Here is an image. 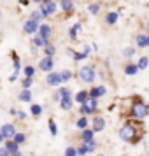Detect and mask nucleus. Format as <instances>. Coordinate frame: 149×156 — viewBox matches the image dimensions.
<instances>
[{
	"label": "nucleus",
	"mask_w": 149,
	"mask_h": 156,
	"mask_svg": "<svg viewBox=\"0 0 149 156\" xmlns=\"http://www.w3.org/2000/svg\"><path fill=\"white\" fill-rule=\"evenodd\" d=\"M140 137H142V130L135 125L133 121H126V123L119 128V139L121 140L130 142V144H137V142L140 140Z\"/></svg>",
	"instance_id": "1"
},
{
	"label": "nucleus",
	"mask_w": 149,
	"mask_h": 156,
	"mask_svg": "<svg viewBox=\"0 0 149 156\" xmlns=\"http://www.w3.org/2000/svg\"><path fill=\"white\" fill-rule=\"evenodd\" d=\"M147 114H149V105L142 100H135L130 107V118L133 121H142L144 118H147Z\"/></svg>",
	"instance_id": "2"
},
{
	"label": "nucleus",
	"mask_w": 149,
	"mask_h": 156,
	"mask_svg": "<svg viewBox=\"0 0 149 156\" xmlns=\"http://www.w3.org/2000/svg\"><path fill=\"white\" fill-rule=\"evenodd\" d=\"M79 79H81L83 83H86V84L95 83V79H97V70H95V67H91V65L81 67V69H79Z\"/></svg>",
	"instance_id": "3"
},
{
	"label": "nucleus",
	"mask_w": 149,
	"mask_h": 156,
	"mask_svg": "<svg viewBox=\"0 0 149 156\" xmlns=\"http://www.w3.org/2000/svg\"><path fill=\"white\" fill-rule=\"evenodd\" d=\"M56 9H58V5L55 0H44L42 4H41V7H39V11L42 12L44 18H49V16H53L56 12Z\"/></svg>",
	"instance_id": "4"
},
{
	"label": "nucleus",
	"mask_w": 149,
	"mask_h": 156,
	"mask_svg": "<svg viewBox=\"0 0 149 156\" xmlns=\"http://www.w3.org/2000/svg\"><path fill=\"white\" fill-rule=\"evenodd\" d=\"M16 133H18V130H16V126L12 123H5V125H2V128H0V135L5 140H12Z\"/></svg>",
	"instance_id": "5"
},
{
	"label": "nucleus",
	"mask_w": 149,
	"mask_h": 156,
	"mask_svg": "<svg viewBox=\"0 0 149 156\" xmlns=\"http://www.w3.org/2000/svg\"><path fill=\"white\" fill-rule=\"evenodd\" d=\"M46 84L53 86V88H58V86L62 84V76H60V72H49V74L46 76Z\"/></svg>",
	"instance_id": "6"
},
{
	"label": "nucleus",
	"mask_w": 149,
	"mask_h": 156,
	"mask_svg": "<svg viewBox=\"0 0 149 156\" xmlns=\"http://www.w3.org/2000/svg\"><path fill=\"white\" fill-rule=\"evenodd\" d=\"M53 67H55V60L53 58H49V56H42L41 58V62H39V69L42 72H53Z\"/></svg>",
	"instance_id": "7"
},
{
	"label": "nucleus",
	"mask_w": 149,
	"mask_h": 156,
	"mask_svg": "<svg viewBox=\"0 0 149 156\" xmlns=\"http://www.w3.org/2000/svg\"><path fill=\"white\" fill-rule=\"evenodd\" d=\"M23 32L27 34V35H32V34H35V32H39V23L34 21V20H27L25 21V25H23Z\"/></svg>",
	"instance_id": "8"
},
{
	"label": "nucleus",
	"mask_w": 149,
	"mask_h": 156,
	"mask_svg": "<svg viewBox=\"0 0 149 156\" xmlns=\"http://www.w3.org/2000/svg\"><path fill=\"white\" fill-rule=\"evenodd\" d=\"M104 128H105V119H104L102 116H95L93 121H91V130L97 133V132H102Z\"/></svg>",
	"instance_id": "9"
},
{
	"label": "nucleus",
	"mask_w": 149,
	"mask_h": 156,
	"mask_svg": "<svg viewBox=\"0 0 149 156\" xmlns=\"http://www.w3.org/2000/svg\"><path fill=\"white\" fill-rule=\"evenodd\" d=\"M88 93H90V97H91V98H97V100H98V98H102V97L107 93V88L100 84V86H95V88H91Z\"/></svg>",
	"instance_id": "10"
},
{
	"label": "nucleus",
	"mask_w": 149,
	"mask_h": 156,
	"mask_svg": "<svg viewBox=\"0 0 149 156\" xmlns=\"http://www.w3.org/2000/svg\"><path fill=\"white\" fill-rule=\"evenodd\" d=\"M39 37H42V39H49L51 37V27L48 23H41L39 25Z\"/></svg>",
	"instance_id": "11"
},
{
	"label": "nucleus",
	"mask_w": 149,
	"mask_h": 156,
	"mask_svg": "<svg viewBox=\"0 0 149 156\" xmlns=\"http://www.w3.org/2000/svg\"><path fill=\"white\" fill-rule=\"evenodd\" d=\"M32 46H34L35 49H39V48H41V49H44L46 46H49V39H42V37L37 35L35 39L32 41Z\"/></svg>",
	"instance_id": "12"
},
{
	"label": "nucleus",
	"mask_w": 149,
	"mask_h": 156,
	"mask_svg": "<svg viewBox=\"0 0 149 156\" xmlns=\"http://www.w3.org/2000/svg\"><path fill=\"white\" fill-rule=\"evenodd\" d=\"M95 139V132H93L91 128H86L81 132V142H90Z\"/></svg>",
	"instance_id": "13"
},
{
	"label": "nucleus",
	"mask_w": 149,
	"mask_h": 156,
	"mask_svg": "<svg viewBox=\"0 0 149 156\" xmlns=\"http://www.w3.org/2000/svg\"><path fill=\"white\" fill-rule=\"evenodd\" d=\"M90 53H91V48H90V46H84V49L81 51V53H76V55H74V62H81V60L88 58Z\"/></svg>",
	"instance_id": "14"
},
{
	"label": "nucleus",
	"mask_w": 149,
	"mask_h": 156,
	"mask_svg": "<svg viewBox=\"0 0 149 156\" xmlns=\"http://www.w3.org/2000/svg\"><path fill=\"white\" fill-rule=\"evenodd\" d=\"M4 147L9 151V154H14V153H20V146L16 144L14 140H5V144H4Z\"/></svg>",
	"instance_id": "15"
},
{
	"label": "nucleus",
	"mask_w": 149,
	"mask_h": 156,
	"mask_svg": "<svg viewBox=\"0 0 149 156\" xmlns=\"http://www.w3.org/2000/svg\"><path fill=\"white\" fill-rule=\"evenodd\" d=\"M18 98H20V102L30 104V102H32V91H30V90H21L20 95H18Z\"/></svg>",
	"instance_id": "16"
},
{
	"label": "nucleus",
	"mask_w": 149,
	"mask_h": 156,
	"mask_svg": "<svg viewBox=\"0 0 149 156\" xmlns=\"http://www.w3.org/2000/svg\"><path fill=\"white\" fill-rule=\"evenodd\" d=\"M88 98H90V93L86 91V90H81V91L76 93V102H77L79 105H81V104H84Z\"/></svg>",
	"instance_id": "17"
},
{
	"label": "nucleus",
	"mask_w": 149,
	"mask_h": 156,
	"mask_svg": "<svg viewBox=\"0 0 149 156\" xmlns=\"http://www.w3.org/2000/svg\"><path fill=\"white\" fill-rule=\"evenodd\" d=\"M60 7L65 12H72L74 11V0H60Z\"/></svg>",
	"instance_id": "18"
},
{
	"label": "nucleus",
	"mask_w": 149,
	"mask_h": 156,
	"mask_svg": "<svg viewBox=\"0 0 149 156\" xmlns=\"http://www.w3.org/2000/svg\"><path fill=\"white\" fill-rule=\"evenodd\" d=\"M88 125H90V119H88L86 116H81V118L76 121V126H77L81 132H83V130H86V128H88Z\"/></svg>",
	"instance_id": "19"
},
{
	"label": "nucleus",
	"mask_w": 149,
	"mask_h": 156,
	"mask_svg": "<svg viewBox=\"0 0 149 156\" xmlns=\"http://www.w3.org/2000/svg\"><path fill=\"white\" fill-rule=\"evenodd\" d=\"M79 111H81V114H83V116H90V114L95 112V109H93V107L90 105V104H86V102L79 105Z\"/></svg>",
	"instance_id": "20"
},
{
	"label": "nucleus",
	"mask_w": 149,
	"mask_h": 156,
	"mask_svg": "<svg viewBox=\"0 0 149 156\" xmlns=\"http://www.w3.org/2000/svg\"><path fill=\"white\" fill-rule=\"evenodd\" d=\"M60 107H62L63 111H72V107H74V104H72V97L60 100Z\"/></svg>",
	"instance_id": "21"
},
{
	"label": "nucleus",
	"mask_w": 149,
	"mask_h": 156,
	"mask_svg": "<svg viewBox=\"0 0 149 156\" xmlns=\"http://www.w3.org/2000/svg\"><path fill=\"white\" fill-rule=\"evenodd\" d=\"M30 114H32L34 118H39V116L42 114V105H39V104H32V105H30Z\"/></svg>",
	"instance_id": "22"
},
{
	"label": "nucleus",
	"mask_w": 149,
	"mask_h": 156,
	"mask_svg": "<svg viewBox=\"0 0 149 156\" xmlns=\"http://www.w3.org/2000/svg\"><path fill=\"white\" fill-rule=\"evenodd\" d=\"M79 30H81V25H79V23H76V25H72V27H70V30H69V35H70L72 41H76V39H77Z\"/></svg>",
	"instance_id": "23"
},
{
	"label": "nucleus",
	"mask_w": 149,
	"mask_h": 156,
	"mask_svg": "<svg viewBox=\"0 0 149 156\" xmlns=\"http://www.w3.org/2000/svg\"><path fill=\"white\" fill-rule=\"evenodd\" d=\"M118 18H119V12H107L105 23L107 25H114V23H118Z\"/></svg>",
	"instance_id": "24"
},
{
	"label": "nucleus",
	"mask_w": 149,
	"mask_h": 156,
	"mask_svg": "<svg viewBox=\"0 0 149 156\" xmlns=\"http://www.w3.org/2000/svg\"><path fill=\"white\" fill-rule=\"evenodd\" d=\"M137 72H139L137 63H126V67H125V74H126V76H135Z\"/></svg>",
	"instance_id": "25"
},
{
	"label": "nucleus",
	"mask_w": 149,
	"mask_h": 156,
	"mask_svg": "<svg viewBox=\"0 0 149 156\" xmlns=\"http://www.w3.org/2000/svg\"><path fill=\"white\" fill-rule=\"evenodd\" d=\"M12 140H14L18 146H23V144L27 142V135L23 133V132H18V133L14 135V139H12Z\"/></svg>",
	"instance_id": "26"
},
{
	"label": "nucleus",
	"mask_w": 149,
	"mask_h": 156,
	"mask_svg": "<svg viewBox=\"0 0 149 156\" xmlns=\"http://www.w3.org/2000/svg\"><path fill=\"white\" fill-rule=\"evenodd\" d=\"M58 95H60V100L62 98H69V97H72V91L67 88V86H62V88L58 90Z\"/></svg>",
	"instance_id": "27"
},
{
	"label": "nucleus",
	"mask_w": 149,
	"mask_h": 156,
	"mask_svg": "<svg viewBox=\"0 0 149 156\" xmlns=\"http://www.w3.org/2000/svg\"><path fill=\"white\" fill-rule=\"evenodd\" d=\"M137 46H139V48H147V35L139 34V35H137Z\"/></svg>",
	"instance_id": "28"
},
{
	"label": "nucleus",
	"mask_w": 149,
	"mask_h": 156,
	"mask_svg": "<svg viewBox=\"0 0 149 156\" xmlns=\"http://www.w3.org/2000/svg\"><path fill=\"white\" fill-rule=\"evenodd\" d=\"M42 51H44V56L53 58V56H55V53H56V48H55L53 44H49V46H46V48H44Z\"/></svg>",
	"instance_id": "29"
},
{
	"label": "nucleus",
	"mask_w": 149,
	"mask_h": 156,
	"mask_svg": "<svg viewBox=\"0 0 149 156\" xmlns=\"http://www.w3.org/2000/svg\"><path fill=\"white\" fill-rule=\"evenodd\" d=\"M147 65H149V58L142 56L140 60H139V63H137V69H139V70H144V69H147Z\"/></svg>",
	"instance_id": "30"
},
{
	"label": "nucleus",
	"mask_w": 149,
	"mask_h": 156,
	"mask_svg": "<svg viewBox=\"0 0 149 156\" xmlns=\"http://www.w3.org/2000/svg\"><path fill=\"white\" fill-rule=\"evenodd\" d=\"M48 126H49V133L53 135V137H56L58 135V126H56V123H55V119H49Z\"/></svg>",
	"instance_id": "31"
},
{
	"label": "nucleus",
	"mask_w": 149,
	"mask_h": 156,
	"mask_svg": "<svg viewBox=\"0 0 149 156\" xmlns=\"http://www.w3.org/2000/svg\"><path fill=\"white\" fill-rule=\"evenodd\" d=\"M23 74H25V77H34V76H35V69H34L32 65H27V67L23 69Z\"/></svg>",
	"instance_id": "32"
},
{
	"label": "nucleus",
	"mask_w": 149,
	"mask_h": 156,
	"mask_svg": "<svg viewBox=\"0 0 149 156\" xmlns=\"http://www.w3.org/2000/svg\"><path fill=\"white\" fill-rule=\"evenodd\" d=\"M11 114H12V116H18V118H20L21 121H25L27 118H28L25 111H18V109H11Z\"/></svg>",
	"instance_id": "33"
},
{
	"label": "nucleus",
	"mask_w": 149,
	"mask_h": 156,
	"mask_svg": "<svg viewBox=\"0 0 149 156\" xmlns=\"http://www.w3.org/2000/svg\"><path fill=\"white\" fill-rule=\"evenodd\" d=\"M83 144H84V146H86V149H88V153H93V151L97 149V146H98V144H97V140H95V139H93V140H90V142H83Z\"/></svg>",
	"instance_id": "34"
},
{
	"label": "nucleus",
	"mask_w": 149,
	"mask_h": 156,
	"mask_svg": "<svg viewBox=\"0 0 149 156\" xmlns=\"http://www.w3.org/2000/svg\"><path fill=\"white\" fill-rule=\"evenodd\" d=\"M44 16H42V12L41 11H34L32 14H30V20H34V21H37L39 25H41V20H42Z\"/></svg>",
	"instance_id": "35"
},
{
	"label": "nucleus",
	"mask_w": 149,
	"mask_h": 156,
	"mask_svg": "<svg viewBox=\"0 0 149 156\" xmlns=\"http://www.w3.org/2000/svg\"><path fill=\"white\" fill-rule=\"evenodd\" d=\"M11 56H12V62H14V70H16V72H20V69H21V62H20V56H18L16 53H12Z\"/></svg>",
	"instance_id": "36"
},
{
	"label": "nucleus",
	"mask_w": 149,
	"mask_h": 156,
	"mask_svg": "<svg viewBox=\"0 0 149 156\" xmlns=\"http://www.w3.org/2000/svg\"><path fill=\"white\" fill-rule=\"evenodd\" d=\"M32 84H34V77H25L23 79V83H21L23 90H30V86Z\"/></svg>",
	"instance_id": "37"
},
{
	"label": "nucleus",
	"mask_w": 149,
	"mask_h": 156,
	"mask_svg": "<svg viewBox=\"0 0 149 156\" xmlns=\"http://www.w3.org/2000/svg\"><path fill=\"white\" fill-rule=\"evenodd\" d=\"M60 76H62V83H67V81H70L72 72L70 70H62L60 72Z\"/></svg>",
	"instance_id": "38"
},
{
	"label": "nucleus",
	"mask_w": 149,
	"mask_h": 156,
	"mask_svg": "<svg viewBox=\"0 0 149 156\" xmlns=\"http://www.w3.org/2000/svg\"><path fill=\"white\" fill-rule=\"evenodd\" d=\"M88 11H90V14H98L100 12V5L98 4H90V5H88Z\"/></svg>",
	"instance_id": "39"
},
{
	"label": "nucleus",
	"mask_w": 149,
	"mask_h": 156,
	"mask_svg": "<svg viewBox=\"0 0 149 156\" xmlns=\"http://www.w3.org/2000/svg\"><path fill=\"white\" fill-rule=\"evenodd\" d=\"M65 156H77V149H76V146H69V147L65 149Z\"/></svg>",
	"instance_id": "40"
},
{
	"label": "nucleus",
	"mask_w": 149,
	"mask_h": 156,
	"mask_svg": "<svg viewBox=\"0 0 149 156\" xmlns=\"http://www.w3.org/2000/svg\"><path fill=\"white\" fill-rule=\"evenodd\" d=\"M76 149H77V156H86V154H88V149H86L84 144H81V146L76 147Z\"/></svg>",
	"instance_id": "41"
},
{
	"label": "nucleus",
	"mask_w": 149,
	"mask_h": 156,
	"mask_svg": "<svg viewBox=\"0 0 149 156\" xmlns=\"http://www.w3.org/2000/svg\"><path fill=\"white\" fill-rule=\"evenodd\" d=\"M123 55H125V58H132L135 55V49L133 48H126V49L123 51Z\"/></svg>",
	"instance_id": "42"
},
{
	"label": "nucleus",
	"mask_w": 149,
	"mask_h": 156,
	"mask_svg": "<svg viewBox=\"0 0 149 156\" xmlns=\"http://www.w3.org/2000/svg\"><path fill=\"white\" fill-rule=\"evenodd\" d=\"M0 156H11V154H9V151L4 147V146H0Z\"/></svg>",
	"instance_id": "43"
},
{
	"label": "nucleus",
	"mask_w": 149,
	"mask_h": 156,
	"mask_svg": "<svg viewBox=\"0 0 149 156\" xmlns=\"http://www.w3.org/2000/svg\"><path fill=\"white\" fill-rule=\"evenodd\" d=\"M18 74H20V72H12V74H11V77H9V81H11V83H14L16 79H18Z\"/></svg>",
	"instance_id": "44"
},
{
	"label": "nucleus",
	"mask_w": 149,
	"mask_h": 156,
	"mask_svg": "<svg viewBox=\"0 0 149 156\" xmlns=\"http://www.w3.org/2000/svg\"><path fill=\"white\" fill-rule=\"evenodd\" d=\"M20 4L21 5H28V0H20Z\"/></svg>",
	"instance_id": "45"
},
{
	"label": "nucleus",
	"mask_w": 149,
	"mask_h": 156,
	"mask_svg": "<svg viewBox=\"0 0 149 156\" xmlns=\"http://www.w3.org/2000/svg\"><path fill=\"white\" fill-rule=\"evenodd\" d=\"M11 156H25V154H23L21 151H20V153H14V154H11Z\"/></svg>",
	"instance_id": "46"
},
{
	"label": "nucleus",
	"mask_w": 149,
	"mask_h": 156,
	"mask_svg": "<svg viewBox=\"0 0 149 156\" xmlns=\"http://www.w3.org/2000/svg\"><path fill=\"white\" fill-rule=\"evenodd\" d=\"M32 2H35V4H42L44 0H32Z\"/></svg>",
	"instance_id": "47"
},
{
	"label": "nucleus",
	"mask_w": 149,
	"mask_h": 156,
	"mask_svg": "<svg viewBox=\"0 0 149 156\" xmlns=\"http://www.w3.org/2000/svg\"><path fill=\"white\" fill-rule=\"evenodd\" d=\"M2 142H5V139H4V137H2V135H0V144H2Z\"/></svg>",
	"instance_id": "48"
},
{
	"label": "nucleus",
	"mask_w": 149,
	"mask_h": 156,
	"mask_svg": "<svg viewBox=\"0 0 149 156\" xmlns=\"http://www.w3.org/2000/svg\"><path fill=\"white\" fill-rule=\"evenodd\" d=\"M147 48H149V35H147Z\"/></svg>",
	"instance_id": "49"
},
{
	"label": "nucleus",
	"mask_w": 149,
	"mask_h": 156,
	"mask_svg": "<svg viewBox=\"0 0 149 156\" xmlns=\"http://www.w3.org/2000/svg\"><path fill=\"white\" fill-rule=\"evenodd\" d=\"M147 30H149V21H147Z\"/></svg>",
	"instance_id": "50"
},
{
	"label": "nucleus",
	"mask_w": 149,
	"mask_h": 156,
	"mask_svg": "<svg viewBox=\"0 0 149 156\" xmlns=\"http://www.w3.org/2000/svg\"><path fill=\"white\" fill-rule=\"evenodd\" d=\"M0 18H2V12H0Z\"/></svg>",
	"instance_id": "51"
},
{
	"label": "nucleus",
	"mask_w": 149,
	"mask_h": 156,
	"mask_svg": "<svg viewBox=\"0 0 149 156\" xmlns=\"http://www.w3.org/2000/svg\"><path fill=\"white\" fill-rule=\"evenodd\" d=\"M98 156H104V154H98Z\"/></svg>",
	"instance_id": "52"
},
{
	"label": "nucleus",
	"mask_w": 149,
	"mask_h": 156,
	"mask_svg": "<svg viewBox=\"0 0 149 156\" xmlns=\"http://www.w3.org/2000/svg\"><path fill=\"white\" fill-rule=\"evenodd\" d=\"M147 7H149V4H147Z\"/></svg>",
	"instance_id": "53"
},
{
	"label": "nucleus",
	"mask_w": 149,
	"mask_h": 156,
	"mask_svg": "<svg viewBox=\"0 0 149 156\" xmlns=\"http://www.w3.org/2000/svg\"><path fill=\"white\" fill-rule=\"evenodd\" d=\"M58 2H60V0H58Z\"/></svg>",
	"instance_id": "54"
}]
</instances>
